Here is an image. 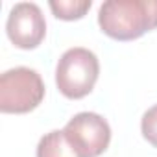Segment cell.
<instances>
[{"mask_svg": "<svg viewBox=\"0 0 157 157\" xmlns=\"http://www.w3.org/2000/svg\"><path fill=\"white\" fill-rule=\"evenodd\" d=\"M100 30L115 41H133L157 28V0H107L98 10Z\"/></svg>", "mask_w": 157, "mask_h": 157, "instance_id": "6da1fadb", "label": "cell"}, {"mask_svg": "<svg viewBox=\"0 0 157 157\" xmlns=\"http://www.w3.org/2000/svg\"><path fill=\"white\" fill-rule=\"evenodd\" d=\"M100 61L94 52L83 46L68 48L57 61L56 85L68 100L85 98L96 85Z\"/></svg>", "mask_w": 157, "mask_h": 157, "instance_id": "7a4b0ae2", "label": "cell"}, {"mask_svg": "<svg viewBox=\"0 0 157 157\" xmlns=\"http://www.w3.org/2000/svg\"><path fill=\"white\" fill-rule=\"evenodd\" d=\"M44 98V82L37 70L15 67L0 76V111L24 115L39 107Z\"/></svg>", "mask_w": 157, "mask_h": 157, "instance_id": "3957f363", "label": "cell"}, {"mask_svg": "<svg viewBox=\"0 0 157 157\" xmlns=\"http://www.w3.org/2000/svg\"><path fill=\"white\" fill-rule=\"evenodd\" d=\"M63 133L80 157H98L111 142V128L107 120L91 111L74 115L63 128Z\"/></svg>", "mask_w": 157, "mask_h": 157, "instance_id": "277c9868", "label": "cell"}, {"mask_svg": "<svg viewBox=\"0 0 157 157\" xmlns=\"http://www.w3.org/2000/svg\"><path fill=\"white\" fill-rule=\"evenodd\" d=\"M10 41L21 50L37 48L46 35V21L41 8L33 2H19L11 8L6 22Z\"/></svg>", "mask_w": 157, "mask_h": 157, "instance_id": "5b68a950", "label": "cell"}, {"mask_svg": "<svg viewBox=\"0 0 157 157\" xmlns=\"http://www.w3.org/2000/svg\"><path fill=\"white\" fill-rule=\"evenodd\" d=\"M37 157H80L67 140L63 129H54L41 137L37 144Z\"/></svg>", "mask_w": 157, "mask_h": 157, "instance_id": "8992f818", "label": "cell"}, {"mask_svg": "<svg viewBox=\"0 0 157 157\" xmlns=\"http://www.w3.org/2000/svg\"><path fill=\"white\" fill-rule=\"evenodd\" d=\"M56 19L61 21H78L83 19L85 13L91 10V0H50L48 2Z\"/></svg>", "mask_w": 157, "mask_h": 157, "instance_id": "52a82bcc", "label": "cell"}, {"mask_svg": "<svg viewBox=\"0 0 157 157\" xmlns=\"http://www.w3.org/2000/svg\"><path fill=\"white\" fill-rule=\"evenodd\" d=\"M140 131H142V137H144L153 148H157V104H155L153 107H150V109L142 115Z\"/></svg>", "mask_w": 157, "mask_h": 157, "instance_id": "ba28073f", "label": "cell"}]
</instances>
